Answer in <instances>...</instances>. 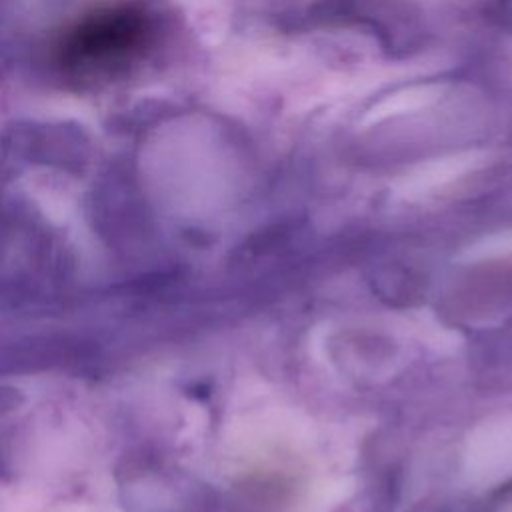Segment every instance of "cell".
Here are the masks:
<instances>
[{
	"label": "cell",
	"mask_w": 512,
	"mask_h": 512,
	"mask_svg": "<svg viewBox=\"0 0 512 512\" xmlns=\"http://www.w3.org/2000/svg\"><path fill=\"white\" fill-rule=\"evenodd\" d=\"M152 40V22L136 4L98 8L74 22L56 44L60 68L76 80H110L134 64Z\"/></svg>",
	"instance_id": "cell-1"
}]
</instances>
